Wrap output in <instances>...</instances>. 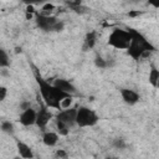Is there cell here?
I'll list each match as a JSON object with an SVG mask.
<instances>
[{
	"instance_id": "27",
	"label": "cell",
	"mask_w": 159,
	"mask_h": 159,
	"mask_svg": "<svg viewBox=\"0 0 159 159\" xmlns=\"http://www.w3.org/2000/svg\"><path fill=\"white\" fill-rule=\"evenodd\" d=\"M26 12L27 14H36V10L34 9L32 5H26Z\"/></svg>"
},
{
	"instance_id": "23",
	"label": "cell",
	"mask_w": 159,
	"mask_h": 159,
	"mask_svg": "<svg viewBox=\"0 0 159 159\" xmlns=\"http://www.w3.org/2000/svg\"><path fill=\"white\" fill-rule=\"evenodd\" d=\"M56 157L60 159H67L68 158V153L65 149H57L56 150Z\"/></svg>"
},
{
	"instance_id": "7",
	"label": "cell",
	"mask_w": 159,
	"mask_h": 159,
	"mask_svg": "<svg viewBox=\"0 0 159 159\" xmlns=\"http://www.w3.org/2000/svg\"><path fill=\"white\" fill-rule=\"evenodd\" d=\"M58 21V19L56 16H52V15H42V14H36V19H35V22H36V26L42 30V31H51L53 25Z\"/></svg>"
},
{
	"instance_id": "12",
	"label": "cell",
	"mask_w": 159,
	"mask_h": 159,
	"mask_svg": "<svg viewBox=\"0 0 159 159\" xmlns=\"http://www.w3.org/2000/svg\"><path fill=\"white\" fill-rule=\"evenodd\" d=\"M96 42H97V32L96 31L87 32L84 36V40H83V46H82L83 51H88V50L93 48Z\"/></svg>"
},
{
	"instance_id": "25",
	"label": "cell",
	"mask_w": 159,
	"mask_h": 159,
	"mask_svg": "<svg viewBox=\"0 0 159 159\" xmlns=\"http://www.w3.org/2000/svg\"><path fill=\"white\" fill-rule=\"evenodd\" d=\"M29 108H31V102H30V101H24V102H21L20 109L25 111V109H29Z\"/></svg>"
},
{
	"instance_id": "6",
	"label": "cell",
	"mask_w": 159,
	"mask_h": 159,
	"mask_svg": "<svg viewBox=\"0 0 159 159\" xmlns=\"http://www.w3.org/2000/svg\"><path fill=\"white\" fill-rule=\"evenodd\" d=\"M39 103H40V109L36 112V125L40 128V129H45L46 125L48 124V122L53 118V114L50 112L48 107L45 106V103H42L40 99H39Z\"/></svg>"
},
{
	"instance_id": "11",
	"label": "cell",
	"mask_w": 159,
	"mask_h": 159,
	"mask_svg": "<svg viewBox=\"0 0 159 159\" xmlns=\"http://www.w3.org/2000/svg\"><path fill=\"white\" fill-rule=\"evenodd\" d=\"M16 148H17L19 155L22 159H32L34 158V152L26 143H24L21 140H16Z\"/></svg>"
},
{
	"instance_id": "19",
	"label": "cell",
	"mask_w": 159,
	"mask_h": 159,
	"mask_svg": "<svg viewBox=\"0 0 159 159\" xmlns=\"http://www.w3.org/2000/svg\"><path fill=\"white\" fill-rule=\"evenodd\" d=\"M94 65H96V67H98V68H101V70L108 67L107 60H104V58L101 57V56H96V58H94Z\"/></svg>"
},
{
	"instance_id": "13",
	"label": "cell",
	"mask_w": 159,
	"mask_h": 159,
	"mask_svg": "<svg viewBox=\"0 0 159 159\" xmlns=\"http://www.w3.org/2000/svg\"><path fill=\"white\" fill-rule=\"evenodd\" d=\"M65 4H66L71 10H73L76 14L83 15V14L88 12V7L84 6V5L82 4V1H80V0H77V1H66Z\"/></svg>"
},
{
	"instance_id": "5",
	"label": "cell",
	"mask_w": 159,
	"mask_h": 159,
	"mask_svg": "<svg viewBox=\"0 0 159 159\" xmlns=\"http://www.w3.org/2000/svg\"><path fill=\"white\" fill-rule=\"evenodd\" d=\"M77 108H78V106H73V107H68V108L58 111V113L55 117V120H58V122L63 123L65 125H67L68 128H71L72 125L76 124Z\"/></svg>"
},
{
	"instance_id": "28",
	"label": "cell",
	"mask_w": 159,
	"mask_h": 159,
	"mask_svg": "<svg viewBox=\"0 0 159 159\" xmlns=\"http://www.w3.org/2000/svg\"><path fill=\"white\" fill-rule=\"evenodd\" d=\"M26 19H27V20H31V19H32V14H27V12H26Z\"/></svg>"
},
{
	"instance_id": "21",
	"label": "cell",
	"mask_w": 159,
	"mask_h": 159,
	"mask_svg": "<svg viewBox=\"0 0 159 159\" xmlns=\"http://www.w3.org/2000/svg\"><path fill=\"white\" fill-rule=\"evenodd\" d=\"M41 10L43 11V12H42V15H46V12H51V11H53V10H55V5H53V4H50V2L43 4V5H42V7H41Z\"/></svg>"
},
{
	"instance_id": "3",
	"label": "cell",
	"mask_w": 159,
	"mask_h": 159,
	"mask_svg": "<svg viewBox=\"0 0 159 159\" xmlns=\"http://www.w3.org/2000/svg\"><path fill=\"white\" fill-rule=\"evenodd\" d=\"M108 45L117 50H127L130 45V35L128 30L116 27L108 36Z\"/></svg>"
},
{
	"instance_id": "22",
	"label": "cell",
	"mask_w": 159,
	"mask_h": 159,
	"mask_svg": "<svg viewBox=\"0 0 159 159\" xmlns=\"http://www.w3.org/2000/svg\"><path fill=\"white\" fill-rule=\"evenodd\" d=\"M63 29H65V22H63V21H61V20H58V21L53 25V27H52V30H51V31L60 32V31H62Z\"/></svg>"
},
{
	"instance_id": "8",
	"label": "cell",
	"mask_w": 159,
	"mask_h": 159,
	"mask_svg": "<svg viewBox=\"0 0 159 159\" xmlns=\"http://www.w3.org/2000/svg\"><path fill=\"white\" fill-rule=\"evenodd\" d=\"M120 96H122L123 102L127 103V104H129V106H134L140 99L139 93L135 92V91H133V89H130V88H122L120 89Z\"/></svg>"
},
{
	"instance_id": "14",
	"label": "cell",
	"mask_w": 159,
	"mask_h": 159,
	"mask_svg": "<svg viewBox=\"0 0 159 159\" xmlns=\"http://www.w3.org/2000/svg\"><path fill=\"white\" fill-rule=\"evenodd\" d=\"M58 142V134L56 132H45L42 135V143L47 147H53Z\"/></svg>"
},
{
	"instance_id": "9",
	"label": "cell",
	"mask_w": 159,
	"mask_h": 159,
	"mask_svg": "<svg viewBox=\"0 0 159 159\" xmlns=\"http://www.w3.org/2000/svg\"><path fill=\"white\" fill-rule=\"evenodd\" d=\"M19 122L24 125V127H30L34 125L36 123V111L34 108H29L21 112Z\"/></svg>"
},
{
	"instance_id": "16",
	"label": "cell",
	"mask_w": 159,
	"mask_h": 159,
	"mask_svg": "<svg viewBox=\"0 0 159 159\" xmlns=\"http://www.w3.org/2000/svg\"><path fill=\"white\" fill-rule=\"evenodd\" d=\"M9 65H10L9 55L6 53V51L4 48L0 47V67L1 68H5V67H9Z\"/></svg>"
},
{
	"instance_id": "26",
	"label": "cell",
	"mask_w": 159,
	"mask_h": 159,
	"mask_svg": "<svg viewBox=\"0 0 159 159\" xmlns=\"http://www.w3.org/2000/svg\"><path fill=\"white\" fill-rule=\"evenodd\" d=\"M143 14V11H139V10H132L128 12V16L129 17H137V16H140Z\"/></svg>"
},
{
	"instance_id": "20",
	"label": "cell",
	"mask_w": 159,
	"mask_h": 159,
	"mask_svg": "<svg viewBox=\"0 0 159 159\" xmlns=\"http://www.w3.org/2000/svg\"><path fill=\"white\" fill-rule=\"evenodd\" d=\"M112 145L116 149H125L127 148V143H125V140L123 138H116V139H113Z\"/></svg>"
},
{
	"instance_id": "4",
	"label": "cell",
	"mask_w": 159,
	"mask_h": 159,
	"mask_svg": "<svg viewBox=\"0 0 159 159\" xmlns=\"http://www.w3.org/2000/svg\"><path fill=\"white\" fill-rule=\"evenodd\" d=\"M99 120V117L98 114L86 107V106H80L77 108V114H76V124L81 128H84V127H93L98 123Z\"/></svg>"
},
{
	"instance_id": "1",
	"label": "cell",
	"mask_w": 159,
	"mask_h": 159,
	"mask_svg": "<svg viewBox=\"0 0 159 159\" xmlns=\"http://www.w3.org/2000/svg\"><path fill=\"white\" fill-rule=\"evenodd\" d=\"M35 80L39 86L41 99L45 103V106L48 108H55V109L61 111V102L68 97H72V94L62 92L58 88H56L52 83H50L41 75H39V72L35 73Z\"/></svg>"
},
{
	"instance_id": "10",
	"label": "cell",
	"mask_w": 159,
	"mask_h": 159,
	"mask_svg": "<svg viewBox=\"0 0 159 159\" xmlns=\"http://www.w3.org/2000/svg\"><path fill=\"white\" fill-rule=\"evenodd\" d=\"M56 88H58L60 91L62 92H66V93H70L73 96V93H76V87L73 86L72 82H70L68 80H65V78H56L52 83Z\"/></svg>"
},
{
	"instance_id": "29",
	"label": "cell",
	"mask_w": 159,
	"mask_h": 159,
	"mask_svg": "<svg viewBox=\"0 0 159 159\" xmlns=\"http://www.w3.org/2000/svg\"><path fill=\"white\" fill-rule=\"evenodd\" d=\"M15 159H22V158H21V157H17V158H15Z\"/></svg>"
},
{
	"instance_id": "17",
	"label": "cell",
	"mask_w": 159,
	"mask_h": 159,
	"mask_svg": "<svg viewBox=\"0 0 159 159\" xmlns=\"http://www.w3.org/2000/svg\"><path fill=\"white\" fill-rule=\"evenodd\" d=\"M1 130L4 133H7V134H12L14 133V124L10 122V120H4L0 125Z\"/></svg>"
},
{
	"instance_id": "24",
	"label": "cell",
	"mask_w": 159,
	"mask_h": 159,
	"mask_svg": "<svg viewBox=\"0 0 159 159\" xmlns=\"http://www.w3.org/2000/svg\"><path fill=\"white\" fill-rule=\"evenodd\" d=\"M7 96V88L4 86H0V102H2Z\"/></svg>"
},
{
	"instance_id": "18",
	"label": "cell",
	"mask_w": 159,
	"mask_h": 159,
	"mask_svg": "<svg viewBox=\"0 0 159 159\" xmlns=\"http://www.w3.org/2000/svg\"><path fill=\"white\" fill-rule=\"evenodd\" d=\"M56 128H57V134L60 135H67L70 132V128L58 120H56Z\"/></svg>"
},
{
	"instance_id": "30",
	"label": "cell",
	"mask_w": 159,
	"mask_h": 159,
	"mask_svg": "<svg viewBox=\"0 0 159 159\" xmlns=\"http://www.w3.org/2000/svg\"><path fill=\"white\" fill-rule=\"evenodd\" d=\"M106 159H113V158H106Z\"/></svg>"
},
{
	"instance_id": "2",
	"label": "cell",
	"mask_w": 159,
	"mask_h": 159,
	"mask_svg": "<svg viewBox=\"0 0 159 159\" xmlns=\"http://www.w3.org/2000/svg\"><path fill=\"white\" fill-rule=\"evenodd\" d=\"M127 30L130 35V45L127 48V53L135 62L140 61L142 58L150 55V52H154L157 50L155 46L152 42H149L138 30L133 27H128Z\"/></svg>"
},
{
	"instance_id": "15",
	"label": "cell",
	"mask_w": 159,
	"mask_h": 159,
	"mask_svg": "<svg viewBox=\"0 0 159 159\" xmlns=\"http://www.w3.org/2000/svg\"><path fill=\"white\" fill-rule=\"evenodd\" d=\"M149 83L154 88H158V84H159V71L154 66H152V68L149 71Z\"/></svg>"
}]
</instances>
